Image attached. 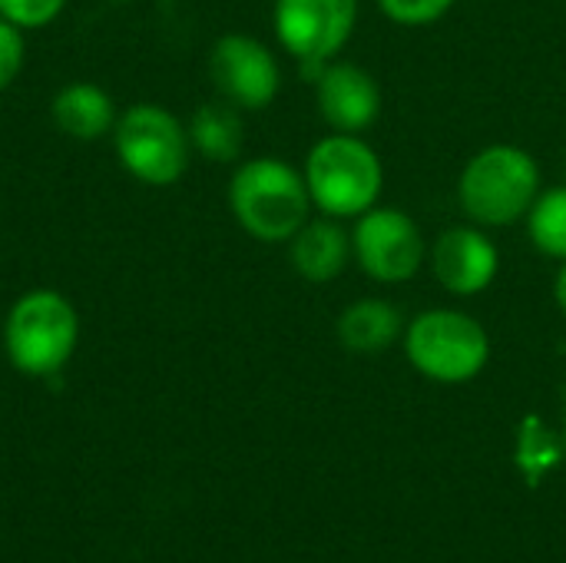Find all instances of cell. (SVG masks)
<instances>
[{
	"instance_id": "6da1fadb",
	"label": "cell",
	"mask_w": 566,
	"mask_h": 563,
	"mask_svg": "<svg viewBox=\"0 0 566 563\" xmlns=\"http://www.w3.org/2000/svg\"><path fill=\"white\" fill-rule=\"evenodd\" d=\"M229 209L259 242H289L312 216L302 169L279 156L245 159L229 179Z\"/></svg>"
},
{
	"instance_id": "7a4b0ae2",
	"label": "cell",
	"mask_w": 566,
	"mask_h": 563,
	"mask_svg": "<svg viewBox=\"0 0 566 563\" xmlns=\"http://www.w3.org/2000/svg\"><path fill=\"white\" fill-rule=\"evenodd\" d=\"M541 196L537 159L514 146L494 143L474 153L458 179V202L474 226L501 229L527 219L534 199Z\"/></svg>"
},
{
	"instance_id": "3957f363",
	"label": "cell",
	"mask_w": 566,
	"mask_h": 563,
	"mask_svg": "<svg viewBox=\"0 0 566 563\" xmlns=\"http://www.w3.org/2000/svg\"><path fill=\"white\" fill-rule=\"evenodd\" d=\"M312 206L332 219H358L378 206L385 186L381 156L358 133L322 136L302 166Z\"/></svg>"
},
{
	"instance_id": "277c9868",
	"label": "cell",
	"mask_w": 566,
	"mask_h": 563,
	"mask_svg": "<svg viewBox=\"0 0 566 563\" xmlns=\"http://www.w3.org/2000/svg\"><path fill=\"white\" fill-rule=\"evenodd\" d=\"M80 315L56 289L23 292L3 319V348L10 365L30 378L56 375L76 352Z\"/></svg>"
},
{
	"instance_id": "5b68a950",
	"label": "cell",
	"mask_w": 566,
	"mask_h": 563,
	"mask_svg": "<svg viewBox=\"0 0 566 563\" xmlns=\"http://www.w3.org/2000/svg\"><path fill=\"white\" fill-rule=\"evenodd\" d=\"M401 342L411 368L438 385L474 382L491 362L488 329L461 309H428L415 315Z\"/></svg>"
},
{
	"instance_id": "8992f818",
	"label": "cell",
	"mask_w": 566,
	"mask_h": 563,
	"mask_svg": "<svg viewBox=\"0 0 566 563\" xmlns=\"http://www.w3.org/2000/svg\"><path fill=\"white\" fill-rule=\"evenodd\" d=\"M113 149L119 166L146 186H172L189 169V129L159 103H133L116 116Z\"/></svg>"
},
{
	"instance_id": "52a82bcc",
	"label": "cell",
	"mask_w": 566,
	"mask_h": 563,
	"mask_svg": "<svg viewBox=\"0 0 566 563\" xmlns=\"http://www.w3.org/2000/svg\"><path fill=\"white\" fill-rule=\"evenodd\" d=\"M352 252L368 279L381 285H401L421 272L428 259V242L405 209L371 206L355 219Z\"/></svg>"
},
{
	"instance_id": "ba28073f",
	"label": "cell",
	"mask_w": 566,
	"mask_h": 563,
	"mask_svg": "<svg viewBox=\"0 0 566 563\" xmlns=\"http://www.w3.org/2000/svg\"><path fill=\"white\" fill-rule=\"evenodd\" d=\"M272 23L285 53L322 70L352 40L358 0H275Z\"/></svg>"
},
{
	"instance_id": "9c48e42d",
	"label": "cell",
	"mask_w": 566,
	"mask_h": 563,
	"mask_svg": "<svg viewBox=\"0 0 566 563\" xmlns=\"http://www.w3.org/2000/svg\"><path fill=\"white\" fill-rule=\"evenodd\" d=\"M209 76L219 96L239 110H265L282 90L275 53L249 33H226L212 43Z\"/></svg>"
},
{
	"instance_id": "30bf717a",
	"label": "cell",
	"mask_w": 566,
	"mask_h": 563,
	"mask_svg": "<svg viewBox=\"0 0 566 563\" xmlns=\"http://www.w3.org/2000/svg\"><path fill=\"white\" fill-rule=\"evenodd\" d=\"M431 272L438 285L451 295L471 299L494 285L501 272V252L484 232V226H454L444 229L431 252H428Z\"/></svg>"
},
{
	"instance_id": "8fae6325",
	"label": "cell",
	"mask_w": 566,
	"mask_h": 563,
	"mask_svg": "<svg viewBox=\"0 0 566 563\" xmlns=\"http://www.w3.org/2000/svg\"><path fill=\"white\" fill-rule=\"evenodd\" d=\"M315 103L332 133H365L381 113V86L358 63H325L315 73Z\"/></svg>"
},
{
	"instance_id": "7c38bea8",
	"label": "cell",
	"mask_w": 566,
	"mask_h": 563,
	"mask_svg": "<svg viewBox=\"0 0 566 563\" xmlns=\"http://www.w3.org/2000/svg\"><path fill=\"white\" fill-rule=\"evenodd\" d=\"M289 259L292 269L305 279V282H335L348 262L355 259L352 252V232L342 229L338 219L322 216V219H308L292 239H289Z\"/></svg>"
},
{
	"instance_id": "4fadbf2b",
	"label": "cell",
	"mask_w": 566,
	"mask_h": 563,
	"mask_svg": "<svg viewBox=\"0 0 566 563\" xmlns=\"http://www.w3.org/2000/svg\"><path fill=\"white\" fill-rule=\"evenodd\" d=\"M50 116L56 123L60 133H66L70 139H80V143H93L106 133H113L116 126V103L113 96L96 86V83H66L53 103H50Z\"/></svg>"
},
{
	"instance_id": "5bb4252c",
	"label": "cell",
	"mask_w": 566,
	"mask_h": 563,
	"mask_svg": "<svg viewBox=\"0 0 566 563\" xmlns=\"http://www.w3.org/2000/svg\"><path fill=\"white\" fill-rule=\"evenodd\" d=\"M338 342L352 355H378L405 335V315L388 299H358L335 322Z\"/></svg>"
},
{
	"instance_id": "9a60e30c",
	"label": "cell",
	"mask_w": 566,
	"mask_h": 563,
	"mask_svg": "<svg viewBox=\"0 0 566 563\" xmlns=\"http://www.w3.org/2000/svg\"><path fill=\"white\" fill-rule=\"evenodd\" d=\"M189 143L199 156L212 163H232L242 153L245 143V126L239 116V106L219 100V103H202L192 119H189Z\"/></svg>"
},
{
	"instance_id": "2e32d148",
	"label": "cell",
	"mask_w": 566,
	"mask_h": 563,
	"mask_svg": "<svg viewBox=\"0 0 566 563\" xmlns=\"http://www.w3.org/2000/svg\"><path fill=\"white\" fill-rule=\"evenodd\" d=\"M527 232L537 252L566 262V186L541 189L527 212Z\"/></svg>"
},
{
	"instance_id": "e0dca14e",
	"label": "cell",
	"mask_w": 566,
	"mask_h": 563,
	"mask_svg": "<svg viewBox=\"0 0 566 563\" xmlns=\"http://www.w3.org/2000/svg\"><path fill=\"white\" fill-rule=\"evenodd\" d=\"M66 0H0V17L20 30H36L63 13Z\"/></svg>"
},
{
	"instance_id": "ac0fdd59",
	"label": "cell",
	"mask_w": 566,
	"mask_h": 563,
	"mask_svg": "<svg viewBox=\"0 0 566 563\" xmlns=\"http://www.w3.org/2000/svg\"><path fill=\"white\" fill-rule=\"evenodd\" d=\"M458 0H378V7L385 10L388 20L401 23V27H424L441 20Z\"/></svg>"
},
{
	"instance_id": "d6986e66",
	"label": "cell",
	"mask_w": 566,
	"mask_h": 563,
	"mask_svg": "<svg viewBox=\"0 0 566 563\" xmlns=\"http://www.w3.org/2000/svg\"><path fill=\"white\" fill-rule=\"evenodd\" d=\"M23 56H27L23 30L0 17V93H3L17 76H20V70H23Z\"/></svg>"
},
{
	"instance_id": "ffe728a7",
	"label": "cell",
	"mask_w": 566,
	"mask_h": 563,
	"mask_svg": "<svg viewBox=\"0 0 566 563\" xmlns=\"http://www.w3.org/2000/svg\"><path fill=\"white\" fill-rule=\"evenodd\" d=\"M554 299H557L560 312L566 315V262L560 265V272H557V282H554Z\"/></svg>"
}]
</instances>
